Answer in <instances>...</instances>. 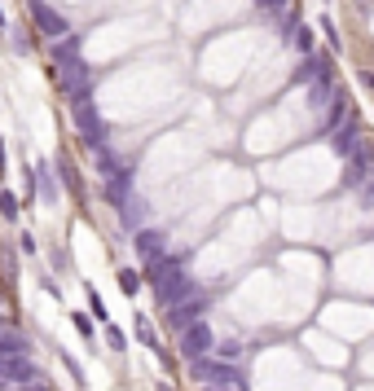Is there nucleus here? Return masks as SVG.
I'll list each match as a JSON object with an SVG mask.
<instances>
[{
  "label": "nucleus",
  "instance_id": "nucleus-2",
  "mask_svg": "<svg viewBox=\"0 0 374 391\" xmlns=\"http://www.w3.org/2000/svg\"><path fill=\"white\" fill-rule=\"evenodd\" d=\"M93 67L88 62H79V57H71V62H58V88L71 97V102H88L93 97Z\"/></svg>",
  "mask_w": 374,
  "mask_h": 391
},
{
  "label": "nucleus",
  "instance_id": "nucleus-10",
  "mask_svg": "<svg viewBox=\"0 0 374 391\" xmlns=\"http://www.w3.org/2000/svg\"><path fill=\"white\" fill-rule=\"evenodd\" d=\"M36 27L44 31L48 40H62L71 31V22H67V13H58L53 5H44V0H36Z\"/></svg>",
  "mask_w": 374,
  "mask_h": 391
},
{
  "label": "nucleus",
  "instance_id": "nucleus-24",
  "mask_svg": "<svg viewBox=\"0 0 374 391\" xmlns=\"http://www.w3.org/2000/svg\"><path fill=\"white\" fill-rule=\"evenodd\" d=\"M71 321H75V330L84 334V338H93V317H88V313H75Z\"/></svg>",
  "mask_w": 374,
  "mask_h": 391
},
{
  "label": "nucleus",
  "instance_id": "nucleus-20",
  "mask_svg": "<svg viewBox=\"0 0 374 391\" xmlns=\"http://www.w3.org/2000/svg\"><path fill=\"white\" fill-rule=\"evenodd\" d=\"M211 352H216L220 361H242V352H247V348H242V343H234V338H229V343H216Z\"/></svg>",
  "mask_w": 374,
  "mask_h": 391
},
{
  "label": "nucleus",
  "instance_id": "nucleus-27",
  "mask_svg": "<svg viewBox=\"0 0 374 391\" xmlns=\"http://www.w3.org/2000/svg\"><path fill=\"white\" fill-rule=\"evenodd\" d=\"M13 391H48L44 383H22V387H13Z\"/></svg>",
  "mask_w": 374,
  "mask_h": 391
},
{
  "label": "nucleus",
  "instance_id": "nucleus-4",
  "mask_svg": "<svg viewBox=\"0 0 374 391\" xmlns=\"http://www.w3.org/2000/svg\"><path fill=\"white\" fill-rule=\"evenodd\" d=\"M75 128H79V141H84L88 150H102L110 141V128H106L102 115H97L93 102H75Z\"/></svg>",
  "mask_w": 374,
  "mask_h": 391
},
{
  "label": "nucleus",
  "instance_id": "nucleus-6",
  "mask_svg": "<svg viewBox=\"0 0 374 391\" xmlns=\"http://www.w3.org/2000/svg\"><path fill=\"white\" fill-rule=\"evenodd\" d=\"M344 163H348V172H344V189L366 185L370 176H374V150H370V141H361V145H356V150H352Z\"/></svg>",
  "mask_w": 374,
  "mask_h": 391
},
{
  "label": "nucleus",
  "instance_id": "nucleus-14",
  "mask_svg": "<svg viewBox=\"0 0 374 391\" xmlns=\"http://www.w3.org/2000/svg\"><path fill=\"white\" fill-rule=\"evenodd\" d=\"M344 119H348V97H344V92H335L330 102H326V119H321V137H326V132H335V128L344 123Z\"/></svg>",
  "mask_w": 374,
  "mask_h": 391
},
{
  "label": "nucleus",
  "instance_id": "nucleus-30",
  "mask_svg": "<svg viewBox=\"0 0 374 391\" xmlns=\"http://www.w3.org/2000/svg\"><path fill=\"white\" fill-rule=\"evenodd\" d=\"M0 31H5V9H0Z\"/></svg>",
  "mask_w": 374,
  "mask_h": 391
},
{
  "label": "nucleus",
  "instance_id": "nucleus-23",
  "mask_svg": "<svg viewBox=\"0 0 374 391\" xmlns=\"http://www.w3.org/2000/svg\"><path fill=\"white\" fill-rule=\"evenodd\" d=\"M88 308H93V317H97V321H106V303H102V295H97L93 286H88Z\"/></svg>",
  "mask_w": 374,
  "mask_h": 391
},
{
  "label": "nucleus",
  "instance_id": "nucleus-9",
  "mask_svg": "<svg viewBox=\"0 0 374 391\" xmlns=\"http://www.w3.org/2000/svg\"><path fill=\"white\" fill-rule=\"evenodd\" d=\"M133 247H137V255L145 259V264H150V259H159L168 251V233L163 229H150V224H141V229L133 233Z\"/></svg>",
  "mask_w": 374,
  "mask_h": 391
},
{
  "label": "nucleus",
  "instance_id": "nucleus-3",
  "mask_svg": "<svg viewBox=\"0 0 374 391\" xmlns=\"http://www.w3.org/2000/svg\"><path fill=\"white\" fill-rule=\"evenodd\" d=\"M150 286H154L159 308H176L181 299L199 295V282H194V273H185V268H172L168 277H159V282H150Z\"/></svg>",
  "mask_w": 374,
  "mask_h": 391
},
{
  "label": "nucleus",
  "instance_id": "nucleus-1",
  "mask_svg": "<svg viewBox=\"0 0 374 391\" xmlns=\"http://www.w3.org/2000/svg\"><path fill=\"white\" fill-rule=\"evenodd\" d=\"M189 378L194 383H203V387H247V373L238 369V361H220L216 352H207V356H194L189 361Z\"/></svg>",
  "mask_w": 374,
  "mask_h": 391
},
{
  "label": "nucleus",
  "instance_id": "nucleus-15",
  "mask_svg": "<svg viewBox=\"0 0 374 391\" xmlns=\"http://www.w3.org/2000/svg\"><path fill=\"white\" fill-rule=\"evenodd\" d=\"M137 343H141L145 352L163 356V343H159V334H154V325H150V317H137Z\"/></svg>",
  "mask_w": 374,
  "mask_h": 391
},
{
  "label": "nucleus",
  "instance_id": "nucleus-26",
  "mask_svg": "<svg viewBox=\"0 0 374 391\" xmlns=\"http://www.w3.org/2000/svg\"><path fill=\"white\" fill-rule=\"evenodd\" d=\"M361 207H366V211H374V176L361 185Z\"/></svg>",
  "mask_w": 374,
  "mask_h": 391
},
{
  "label": "nucleus",
  "instance_id": "nucleus-8",
  "mask_svg": "<svg viewBox=\"0 0 374 391\" xmlns=\"http://www.w3.org/2000/svg\"><path fill=\"white\" fill-rule=\"evenodd\" d=\"M207 308H211V299H207L203 290H199V295H189V299H181V303H176V308H168V321L176 325V330H185L189 321L207 317Z\"/></svg>",
  "mask_w": 374,
  "mask_h": 391
},
{
  "label": "nucleus",
  "instance_id": "nucleus-18",
  "mask_svg": "<svg viewBox=\"0 0 374 391\" xmlns=\"http://www.w3.org/2000/svg\"><path fill=\"white\" fill-rule=\"evenodd\" d=\"M93 154H97V172H102V181H106V176L119 167V158L110 154V145H102V150H93Z\"/></svg>",
  "mask_w": 374,
  "mask_h": 391
},
{
  "label": "nucleus",
  "instance_id": "nucleus-16",
  "mask_svg": "<svg viewBox=\"0 0 374 391\" xmlns=\"http://www.w3.org/2000/svg\"><path fill=\"white\" fill-rule=\"evenodd\" d=\"M53 172L62 176V185H67L71 193L84 189V181H79V172H75V163H71V158H58V163H53Z\"/></svg>",
  "mask_w": 374,
  "mask_h": 391
},
{
  "label": "nucleus",
  "instance_id": "nucleus-13",
  "mask_svg": "<svg viewBox=\"0 0 374 391\" xmlns=\"http://www.w3.org/2000/svg\"><path fill=\"white\" fill-rule=\"evenodd\" d=\"M115 211H119V220H123V229H133V233H137V229H141V224H145V203L137 198V193H128V198H123V203H119Z\"/></svg>",
  "mask_w": 374,
  "mask_h": 391
},
{
  "label": "nucleus",
  "instance_id": "nucleus-17",
  "mask_svg": "<svg viewBox=\"0 0 374 391\" xmlns=\"http://www.w3.org/2000/svg\"><path fill=\"white\" fill-rule=\"evenodd\" d=\"M115 282H119V290H123V295L133 299L137 290H141V282H145V277H141L137 268H119V273H115Z\"/></svg>",
  "mask_w": 374,
  "mask_h": 391
},
{
  "label": "nucleus",
  "instance_id": "nucleus-21",
  "mask_svg": "<svg viewBox=\"0 0 374 391\" xmlns=\"http://www.w3.org/2000/svg\"><path fill=\"white\" fill-rule=\"evenodd\" d=\"M106 343L115 348V352H128V334L119 330V325H110V321H106Z\"/></svg>",
  "mask_w": 374,
  "mask_h": 391
},
{
  "label": "nucleus",
  "instance_id": "nucleus-5",
  "mask_svg": "<svg viewBox=\"0 0 374 391\" xmlns=\"http://www.w3.org/2000/svg\"><path fill=\"white\" fill-rule=\"evenodd\" d=\"M211 348H216V330L207 325V317L189 321L185 330H181V356H185V361H194V356H207Z\"/></svg>",
  "mask_w": 374,
  "mask_h": 391
},
{
  "label": "nucleus",
  "instance_id": "nucleus-25",
  "mask_svg": "<svg viewBox=\"0 0 374 391\" xmlns=\"http://www.w3.org/2000/svg\"><path fill=\"white\" fill-rule=\"evenodd\" d=\"M290 5V0H255V9H265V13H282Z\"/></svg>",
  "mask_w": 374,
  "mask_h": 391
},
{
  "label": "nucleus",
  "instance_id": "nucleus-7",
  "mask_svg": "<svg viewBox=\"0 0 374 391\" xmlns=\"http://www.w3.org/2000/svg\"><path fill=\"white\" fill-rule=\"evenodd\" d=\"M326 141H330V150H335L339 158H348V154L356 150V145H361V141H366V132H361V123H356V119L348 115L344 123H339V128H335V132H326Z\"/></svg>",
  "mask_w": 374,
  "mask_h": 391
},
{
  "label": "nucleus",
  "instance_id": "nucleus-28",
  "mask_svg": "<svg viewBox=\"0 0 374 391\" xmlns=\"http://www.w3.org/2000/svg\"><path fill=\"white\" fill-rule=\"evenodd\" d=\"M203 391H238V387H203Z\"/></svg>",
  "mask_w": 374,
  "mask_h": 391
},
{
  "label": "nucleus",
  "instance_id": "nucleus-22",
  "mask_svg": "<svg viewBox=\"0 0 374 391\" xmlns=\"http://www.w3.org/2000/svg\"><path fill=\"white\" fill-rule=\"evenodd\" d=\"M290 40H295V48H313V31H308V27H295V31H290Z\"/></svg>",
  "mask_w": 374,
  "mask_h": 391
},
{
  "label": "nucleus",
  "instance_id": "nucleus-19",
  "mask_svg": "<svg viewBox=\"0 0 374 391\" xmlns=\"http://www.w3.org/2000/svg\"><path fill=\"white\" fill-rule=\"evenodd\" d=\"M18 193H9V189H0V216H5V220H18Z\"/></svg>",
  "mask_w": 374,
  "mask_h": 391
},
{
  "label": "nucleus",
  "instance_id": "nucleus-11",
  "mask_svg": "<svg viewBox=\"0 0 374 391\" xmlns=\"http://www.w3.org/2000/svg\"><path fill=\"white\" fill-rule=\"evenodd\" d=\"M9 356H31V338L0 325V361H9Z\"/></svg>",
  "mask_w": 374,
  "mask_h": 391
},
{
  "label": "nucleus",
  "instance_id": "nucleus-12",
  "mask_svg": "<svg viewBox=\"0 0 374 391\" xmlns=\"http://www.w3.org/2000/svg\"><path fill=\"white\" fill-rule=\"evenodd\" d=\"M31 176H36V193L44 203H58V176H53V163H36L31 167Z\"/></svg>",
  "mask_w": 374,
  "mask_h": 391
},
{
  "label": "nucleus",
  "instance_id": "nucleus-29",
  "mask_svg": "<svg viewBox=\"0 0 374 391\" xmlns=\"http://www.w3.org/2000/svg\"><path fill=\"white\" fill-rule=\"evenodd\" d=\"M154 391H172V387H168V383H159V387H154Z\"/></svg>",
  "mask_w": 374,
  "mask_h": 391
}]
</instances>
